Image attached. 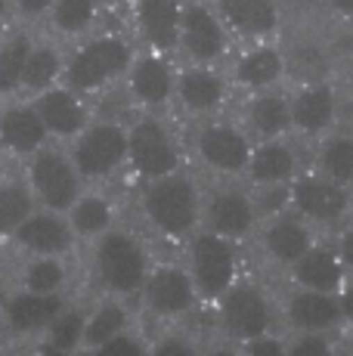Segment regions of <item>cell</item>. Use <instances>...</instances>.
<instances>
[{"label":"cell","instance_id":"6da1fadb","mask_svg":"<svg viewBox=\"0 0 353 356\" xmlns=\"http://www.w3.org/2000/svg\"><path fill=\"white\" fill-rule=\"evenodd\" d=\"M142 214L149 227L158 229L161 236L183 238L192 236V229L205 220V204H202L199 186L176 170V174L149 180L142 193Z\"/></svg>","mask_w":353,"mask_h":356},{"label":"cell","instance_id":"7a4b0ae2","mask_svg":"<svg viewBox=\"0 0 353 356\" xmlns=\"http://www.w3.org/2000/svg\"><path fill=\"white\" fill-rule=\"evenodd\" d=\"M93 266H97L103 289L108 294H118V298L140 294L146 289L149 273H152V264H149L142 242L124 229H108L106 236L97 238Z\"/></svg>","mask_w":353,"mask_h":356},{"label":"cell","instance_id":"3957f363","mask_svg":"<svg viewBox=\"0 0 353 356\" xmlns=\"http://www.w3.org/2000/svg\"><path fill=\"white\" fill-rule=\"evenodd\" d=\"M133 65L131 44L118 34H99V38L87 40L84 47H78V53L65 65V81L72 90L78 93H93L103 90L106 84H112L115 78L127 74Z\"/></svg>","mask_w":353,"mask_h":356},{"label":"cell","instance_id":"277c9868","mask_svg":"<svg viewBox=\"0 0 353 356\" xmlns=\"http://www.w3.org/2000/svg\"><path fill=\"white\" fill-rule=\"evenodd\" d=\"M189 273L195 279L199 298L220 300L236 285L239 276V254L236 242L214 229H205L189 242Z\"/></svg>","mask_w":353,"mask_h":356},{"label":"cell","instance_id":"5b68a950","mask_svg":"<svg viewBox=\"0 0 353 356\" xmlns=\"http://www.w3.org/2000/svg\"><path fill=\"white\" fill-rule=\"evenodd\" d=\"M291 211L307 217L313 227H341L353 211V189L325 177L322 170L297 174L291 180Z\"/></svg>","mask_w":353,"mask_h":356},{"label":"cell","instance_id":"8992f818","mask_svg":"<svg viewBox=\"0 0 353 356\" xmlns=\"http://www.w3.org/2000/svg\"><path fill=\"white\" fill-rule=\"evenodd\" d=\"M81 180H84V177L74 168L72 155L59 152V149H50V146H44L40 152L31 155L28 186L44 208L69 214L72 204L81 198Z\"/></svg>","mask_w":353,"mask_h":356},{"label":"cell","instance_id":"52a82bcc","mask_svg":"<svg viewBox=\"0 0 353 356\" xmlns=\"http://www.w3.org/2000/svg\"><path fill=\"white\" fill-rule=\"evenodd\" d=\"M131 155L127 130L115 121H93L81 136H74L72 161L84 180H106Z\"/></svg>","mask_w":353,"mask_h":356},{"label":"cell","instance_id":"ba28073f","mask_svg":"<svg viewBox=\"0 0 353 356\" xmlns=\"http://www.w3.org/2000/svg\"><path fill=\"white\" fill-rule=\"evenodd\" d=\"M127 143H131L127 161L146 180H158V177L180 170V146H176L167 124H161V121H155V118L137 121V124L127 130Z\"/></svg>","mask_w":353,"mask_h":356},{"label":"cell","instance_id":"9c48e42d","mask_svg":"<svg viewBox=\"0 0 353 356\" xmlns=\"http://www.w3.org/2000/svg\"><path fill=\"white\" fill-rule=\"evenodd\" d=\"M220 323L229 338L245 344V341L261 338L273 328V304L263 294V289L251 282H236L220 298Z\"/></svg>","mask_w":353,"mask_h":356},{"label":"cell","instance_id":"30bf717a","mask_svg":"<svg viewBox=\"0 0 353 356\" xmlns=\"http://www.w3.org/2000/svg\"><path fill=\"white\" fill-rule=\"evenodd\" d=\"M180 50L195 65H214L227 56V22L220 13L205 3L183 6V29H180Z\"/></svg>","mask_w":353,"mask_h":356},{"label":"cell","instance_id":"8fae6325","mask_svg":"<svg viewBox=\"0 0 353 356\" xmlns=\"http://www.w3.org/2000/svg\"><path fill=\"white\" fill-rule=\"evenodd\" d=\"M195 152H199L202 164L217 170V174H242V170H248L254 146H251L248 134L242 127L208 121L195 134Z\"/></svg>","mask_w":353,"mask_h":356},{"label":"cell","instance_id":"7c38bea8","mask_svg":"<svg viewBox=\"0 0 353 356\" xmlns=\"http://www.w3.org/2000/svg\"><path fill=\"white\" fill-rule=\"evenodd\" d=\"M142 300L146 307L161 319H176L186 316L189 310L199 300V289H195V279L189 270L180 266H152L146 279V289H142Z\"/></svg>","mask_w":353,"mask_h":356},{"label":"cell","instance_id":"4fadbf2b","mask_svg":"<svg viewBox=\"0 0 353 356\" xmlns=\"http://www.w3.org/2000/svg\"><path fill=\"white\" fill-rule=\"evenodd\" d=\"M341 115V102L331 84L304 81L291 97V124L301 136H329Z\"/></svg>","mask_w":353,"mask_h":356},{"label":"cell","instance_id":"5bb4252c","mask_svg":"<svg viewBox=\"0 0 353 356\" xmlns=\"http://www.w3.org/2000/svg\"><path fill=\"white\" fill-rule=\"evenodd\" d=\"M261 245L273 264L288 270L291 264H297V260L316 245L313 223H310L307 217H301L297 211H282V214L270 217V220L263 223Z\"/></svg>","mask_w":353,"mask_h":356},{"label":"cell","instance_id":"9a60e30c","mask_svg":"<svg viewBox=\"0 0 353 356\" xmlns=\"http://www.w3.org/2000/svg\"><path fill=\"white\" fill-rule=\"evenodd\" d=\"M257 220H261V211L245 189H214L205 202V227L233 238V242L248 238Z\"/></svg>","mask_w":353,"mask_h":356},{"label":"cell","instance_id":"2e32d148","mask_svg":"<svg viewBox=\"0 0 353 356\" xmlns=\"http://www.w3.org/2000/svg\"><path fill=\"white\" fill-rule=\"evenodd\" d=\"M285 319L295 332H335L344 325L341 298L329 291L295 289L285 300Z\"/></svg>","mask_w":353,"mask_h":356},{"label":"cell","instance_id":"e0dca14e","mask_svg":"<svg viewBox=\"0 0 353 356\" xmlns=\"http://www.w3.org/2000/svg\"><path fill=\"white\" fill-rule=\"evenodd\" d=\"M16 245L22 251L35 254H69L74 245V229L69 223V217H63L59 211H35L28 220L13 232Z\"/></svg>","mask_w":353,"mask_h":356},{"label":"cell","instance_id":"ac0fdd59","mask_svg":"<svg viewBox=\"0 0 353 356\" xmlns=\"http://www.w3.org/2000/svg\"><path fill=\"white\" fill-rule=\"evenodd\" d=\"M65 310L63 294H38L22 289L19 294H13L3 307V323L13 334H44L47 328L56 323V316Z\"/></svg>","mask_w":353,"mask_h":356},{"label":"cell","instance_id":"d6986e66","mask_svg":"<svg viewBox=\"0 0 353 356\" xmlns=\"http://www.w3.org/2000/svg\"><path fill=\"white\" fill-rule=\"evenodd\" d=\"M288 276L295 282V289H313V291H329L338 294L344 289V282L350 279L347 266L341 264L335 245L316 242L297 264L288 266Z\"/></svg>","mask_w":353,"mask_h":356},{"label":"cell","instance_id":"ffe728a7","mask_svg":"<svg viewBox=\"0 0 353 356\" xmlns=\"http://www.w3.org/2000/svg\"><path fill=\"white\" fill-rule=\"evenodd\" d=\"M38 112L44 118L50 136H59V140H74L81 136L90 124L87 118V106L81 99L78 90H72L69 84L65 87H50V90L38 93Z\"/></svg>","mask_w":353,"mask_h":356},{"label":"cell","instance_id":"44dd1931","mask_svg":"<svg viewBox=\"0 0 353 356\" xmlns=\"http://www.w3.org/2000/svg\"><path fill=\"white\" fill-rule=\"evenodd\" d=\"M47 130L44 118H40L38 106H6L0 112V149L13 155H22V159H31L35 152L47 146Z\"/></svg>","mask_w":353,"mask_h":356},{"label":"cell","instance_id":"7402d4cb","mask_svg":"<svg viewBox=\"0 0 353 356\" xmlns=\"http://www.w3.org/2000/svg\"><path fill=\"white\" fill-rule=\"evenodd\" d=\"M137 29L140 38L155 53H167L180 47L183 3L180 0H137Z\"/></svg>","mask_w":353,"mask_h":356},{"label":"cell","instance_id":"603a6c76","mask_svg":"<svg viewBox=\"0 0 353 356\" xmlns=\"http://www.w3.org/2000/svg\"><path fill=\"white\" fill-rule=\"evenodd\" d=\"M176 78L174 65L167 63L161 53H149V56L133 59L131 72H127V84H131L133 99L142 106H165L171 97H176Z\"/></svg>","mask_w":353,"mask_h":356},{"label":"cell","instance_id":"cb8c5ba5","mask_svg":"<svg viewBox=\"0 0 353 356\" xmlns=\"http://www.w3.org/2000/svg\"><path fill=\"white\" fill-rule=\"evenodd\" d=\"M245 174L254 186H288L301 174L297 149L285 140H261L251 152Z\"/></svg>","mask_w":353,"mask_h":356},{"label":"cell","instance_id":"d4e9b609","mask_svg":"<svg viewBox=\"0 0 353 356\" xmlns=\"http://www.w3.org/2000/svg\"><path fill=\"white\" fill-rule=\"evenodd\" d=\"M217 13L227 22V29L251 40H263L276 34L282 22L276 0H217Z\"/></svg>","mask_w":353,"mask_h":356},{"label":"cell","instance_id":"484cf974","mask_svg":"<svg viewBox=\"0 0 353 356\" xmlns=\"http://www.w3.org/2000/svg\"><path fill=\"white\" fill-rule=\"evenodd\" d=\"M176 99L189 115H211L227 99V84L208 65H189L176 78Z\"/></svg>","mask_w":353,"mask_h":356},{"label":"cell","instance_id":"4316f807","mask_svg":"<svg viewBox=\"0 0 353 356\" xmlns=\"http://www.w3.org/2000/svg\"><path fill=\"white\" fill-rule=\"evenodd\" d=\"M285 72H288V56L279 47H254L242 53V59L236 63V84L251 93H263L273 90L285 78Z\"/></svg>","mask_w":353,"mask_h":356},{"label":"cell","instance_id":"83f0119b","mask_svg":"<svg viewBox=\"0 0 353 356\" xmlns=\"http://www.w3.org/2000/svg\"><path fill=\"white\" fill-rule=\"evenodd\" d=\"M248 130L257 140H285L295 130L291 124V97H282L276 90L254 93L245 112Z\"/></svg>","mask_w":353,"mask_h":356},{"label":"cell","instance_id":"f1b7e54d","mask_svg":"<svg viewBox=\"0 0 353 356\" xmlns=\"http://www.w3.org/2000/svg\"><path fill=\"white\" fill-rule=\"evenodd\" d=\"M112 220H115V211L108 204V198L103 195H81L78 202L72 204L69 211V223L74 229V236L81 238H99L112 229Z\"/></svg>","mask_w":353,"mask_h":356},{"label":"cell","instance_id":"f546056e","mask_svg":"<svg viewBox=\"0 0 353 356\" xmlns=\"http://www.w3.org/2000/svg\"><path fill=\"white\" fill-rule=\"evenodd\" d=\"M316 170L353 189V134H329L319 146Z\"/></svg>","mask_w":353,"mask_h":356},{"label":"cell","instance_id":"4dcf8cb0","mask_svg":"<svg viewBox=\"0 0 353 356\" xmlns=\"http://www.w3.org/2000/svg\"><path fill=\"white\" fill-rule=\"evenodd\" d=\"M65 59L56 47L50 44H35L28 56V65H25V74H22V87L31 93H44L50 87H56V81L65 74Z\"/></svg>","mask_w":353,"mask_h":356},{"label":"cell","instance_id":"1f68e13d","mask_svg":"<svg viewBox=\"0 0 353 356\" xmlns=\"http://www.w3.org/2000/svg\"><path fill=\"white\" fill-rule=\"evenodd\" d=\"M69 282V266L59 254H35L25 264L22 289L38 294H63Z\"/></svg>","mask_w":353,"mask_h":356},{"label":"cell","instance_id":"d6a6232c","mask_svg":"<svg viewBox=\"0 0 353 356\" xmlns=\"http://www.w3.org/2000/svg\"><path fill=\"white\" fill-rule=\"evenodd\" d=\"M87 332V313H81L78 307H65L56 316V323L44 332V350L47 353H74L84 344Z\"/></svg>","mask_w":353,"mask_h":356},{"label":"cell","instance_id":"836d02e7","mask_svg":"<svg viewBox=\"0 0 353 356\" xmlns=\"http://www.w3.org/2000/svg\"><path fill=\"white\" fill-rule=\"evenodd\" d=\"M35 50V40L28 34H13L0 44V93H16L22 87V74L28 65V56Z\"/></svg>","mask_w":353,"mask_h":356},{"label":"cell","instance_id":"e575fe53","mask_svg":"<svg viewBox=\"0 0 353 356\" xmlns=\"http://www.w3.org/2000/svg\"><path fill=\"white\" fill-rule=\"evenodd\" d=\"M35 198L25 183H0V236H13L35 214Z\"/></svg>","mask_w":353,"mask_h":356},{"label":"cell","instance_id":"d590c367","mask_svg":"<svg viewBox=\"0 0 353 356\" xmlns=\"http://www.w3.org/2000/svg\"><path fill=\"white\" fill-rule=\"evenodd\" d=\"M131 316H127V307L118 304V300H106L99 304L93 313H87V332H84V344L90 350L103 347L108 338H115L118 332H124Z\"/></svg>","mask_w":353,"mask_h":356},{"label":"cell","instance_id":"8d00e7d4","mask_svg":"<svg viewBox=\"0 0 353 356\" xmlns=\"http://www.w3.org/2000/svg\"><path fill=\"white\" fill-rule=\"evenodd\" d=\"M99 0H56L53 6V29L65 38H78L93 25Z\"/></svg>","mask_w":353,"mask_h":356},{"label":"cell","instance_id":"74e56055","mask_svg":"<svg viewBox=\"0 0 353 356\" xmlns=\"http://www.w3.org/2000/svg\"><path fill=\"white\" fill-rule=\"evenodd\" d=\"M331 332H295V338L288 341V353L295 356H325L335 350Z\"/></svg>","mask_w":353,"mask_h":356},{"label":"cell","instance_id":"f35d334b","mask_svg":"<svg viewBox=\"0 0 353 356\" xmlns=\"http://www.w3.org/2000/svg\"><path fill=\"white\" fill-rule=\"evenodd\" d=\"M97 353L99 356H140V353H146V344L124 328V332H118L115 338H108L103 347H97Z\"/></svg>","mask_w":353,"mask_h":356},{"label":"cell","instance_id":"ab89813d","mask_svg":"<svg viewBox=\"0 0 353 356\" xmlns=\"http://www.w3.org/2000/svg\"><path fill=\"white\" fill-rule=\"evenodd\" d=\"M245 353H254V356H279V353H288V341H282V338H276L273 332H267V334H261V338H251L245 341Z\"/></svg>","mask_w":353,"mask_h":356},{"label":"cell","instance_id":"60d3db41","mask_svg":"<svg viewBox=\"0 0 353 356\" xmlns=\"http://www.w3.org/2000/svg\"><path fill=\"white\" fill-rule=\"evenodd\" d=\"M331 245H335L341 264L347 266V273L353 276V223H341V229H338V236H335Z\"/></svg>","mask_w":353,"mask_h":356},{"label":"cell","instance_id":"b9f144b4","mask_svg":"<svg viewBox=\"0 0 353 356\" xmlns=\"http://www.w3.org/2000/svg\"><path fill=\"white\" fill-rule=\"evenodd\" d=\"M155 353H183V356H189V353H195V344L189 338H183V334H165V338L158 341V344L152 347Z\"/></svg>","mask_w":353,"mask_h":356},{"label":"cell","instance_id":"7bdbcfd3","mask_svg":"<svg viewBox=\"0 0 353 356\" xmlns=\"http://www.w3.org/2000/svg\"><path fill=\"white\" fill-rule=\"evenodd\" d=\"M53 6H56V0H16L19 16L25 19H38L44 13H53Z\"/></svg>","mask_w":353,"mask_h":356},{"label":"cell","instance_id":"ee69618b","mask_svg":"<svg viewBox=\"0 0 353 356\" xmlns=\"http://www.w3.org/2000/svg\"><path fill=\"white\" fill-rule=\"evenodd\" d=\"M341 298V310H344V325H353V276L344 282V289L338 291Z\"/></svg>","mask_w":353,"mask_h":356},{"label":"cell","instance_id":"f6af8a7d","mask_svg":"<svg viewBox=\"0 0 353 356\" xmlns=\"http://www.w3.org/2000/svg\"><path fill=\"white\" fill-rule=\"evenodd\" d=\"M325 6H329L335 16L341 19H353V0H325Z\"/></svg>","mask_w":353,"mask_h":356},{"label":"cell","instance_id":"bcb514c9","mask_svg":"<svg viewBox=\"0 0 353 356\" xmlns=\"http://www.w3.org/2000/svg\"><path fill=\"white\" fill-rule=\"evenodd\" d=\"M6 13H10V0H0V22L6 19Z\"/></svg>","mask_w":353,"mask_h":356},{"label":"cell","instance_id":"7dc6e473","mask_svg":"<svg viewBox=\"0 0 353 356\" xmlns=\"http://www.w3.org/2000/svg\"><path fill=\"white\" fill-rule=\"evenodd\" d=\"M103 3H112V0H103Z\"/></svg>","mask_w":353,"mask_h":356}]
</instances>
